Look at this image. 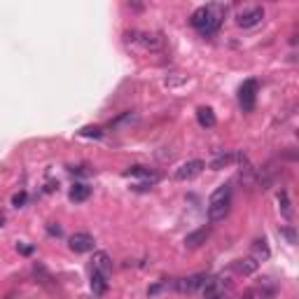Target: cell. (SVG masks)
I'll list each match as a JSON object with an SVG mask.
<instances>
[{"label":"cell","instance_id":"6da1fadb","mask_svg":"<svg viewBox=\"0 0 299 299\" xmlns=\"http://www.w3.org/2000/svg\"><path fill=\"white\" fill-rule=\"evenodd\" d=\"M227 5H220V2H213V5H203V7L194 9L192 17H189V24H192L201 36H213L218 28H220L222 19L227 17Z\"/></svg>","mask_w":299,"mask_h":299},{"label":"cell","instance_id":"7a4b0ae2","mask_svg":"<svg viewBox=\"0 0 299 299\" xmlns=\"http://www.w3.org/2000/svg\"><path fill=\"white\" fill-rule=\"evenodd\" d=\"M229 208H231V185H220L211 194V201H208V220L211 222L224 220L229 215Z\"/></svg>","mask_w":299,"mask_h":299},{"label":"cell","instance_id":"3957f363","mask_svg":"<svg viewBox=\"0 0 299 299\" xmlns=\"http://www.w3.org/2000/svg\"><path fill=\"white\" fill-rule=\"evenodd\" d=\"M129 40L133 42H141L143 49H148V52H161L164 49V37L161 33H138V31H133V33H126Z\"/></svg>","mask_w":299,"mask_h":299},{"label":"cell","instance_id":"277c9868","mask_svg":"<svg viewBox=\"0 0 299 299\" xmlns=\"http://www.w3.org/2000/svg\"><path fill=\"white\" fill-rule=\"evenodd\" d=\"M238 101L243 112H253L255 110V101H257V79H246L241 89H238Z\"/></svg>","mask_w":299,"mask_h":299},{"label":"cell","instance_id":"5b68a950","mask_svg":"<svg viewBox=\"0 0 299 299\" xmlns=\"http://www.w3.org/2000/svg\"><path fill=\"white\" fill-rule=\"evenodd\" d=\"M203 168H206V164H203L201 159H189V161H185V164L176 171V180H192L194 176L201 173Z\"/></svg>","mask_w":299,"mask_h":299},{"label":"cell","instance_id":"8992f818","mask_svg":"<svg viewBox=\"0 0 299 299\" xmlns=\"http://www.w3.org/2000/svg\"><path fill=\"white\" fill-rule=\"evenodd\" d=\"M94 236L91 234H84V231H77V234H73L71 241H68V246H71L73 253H89V250H94Z\"/></svg>","mask_w":299,"mask_h":299},{"label":"cell","instance_id":"52a82bcc","mask_svg":"<svg viewBox=\"0 0 299 299\" xmlns=\"http://www.w3.org/2000/svg\"><path fill=\"white\" fill-rule=\"evenodd\" d=\"M206 281H208V273H194V276L180 278V281L176 283V288L180 292H194V290H199V288H203Z\"/></svg>","mask_w":299,"mask_h":299},{"label":"cell","instance_id":"ba28073f","mask_svg":"<svg viewBox=\"0 0 299 299\" xmlns=\"http://www.w3.org/2000/svg\"><path fill=\"white\" fill-rule=\"evenodd\" d=\"M262 19H264V9L262 7H250V9H246V12L238 14L236 24L241 28H253V26H257Z\"/></svg>","mask_w":299,"mask_h":299},{"label":"cell","instance_id":"9c48e42d","mask_svg":"<svg viewBox=\"0 0 299 299\" xmlns=\"http://www.w3.org/2000/svg\"><path fill=\"white\" fill-rule=\"evenodd\" d=\"M91 269L101 276H106L110 278V273H112V260L108 257V253H94V260H91Z\"/></svg>","mask_w":299,"mask_h":299},{"label":"cell","instance_id":"30bf717a","mask_svg":"<svg viewBox=\"0 0 299 299\" xmlns=\"http://www.w3.org/2000/svg\"><path fill=\"white\" fill-rule=\"evenodd\" d=\"M124 176H126V178H143L148 185H152V183H157V180H159V176L152 171V168L138 166V164H136V166H131V168H126V171H124Z\"/></svg>","mask_w":299,"mask_h":299},{"label":"cell","instance_id":"8fae6325","mask_svg":"<svg viewBox=\"0 0 299 299\" xmlns=\"http://www.w3.org/2000/svg\"><path fill=\"white\" fill-rule=\"evenodd\" d=\"M211 238V227L206 224V227H201V229H196V231H192V234H187L185 236V246L187 248H199V246H203L206 241Z\"/></svg>","mask_w":299,"mask_h":299},{"label":"cell","instance_id":"7c38bea8","mask_svg":"<svg viewBox=\"0 0 299 299\" xmlns=\"http://www.w3.org/2000/svg\"><path fill=\"white\" fill-rule=\"evenodd\" d=\"M257 266H260V262L255 257H241V260L234 262V271L241 273V276H250V273L257 271Z\"/></svg>","mask_w":299,"mask_h":299},{"label":"cell","instance_id":"4fadbf2b","mask_svg":"<svg viewBox=\"0 0 299 299\" xmlns=\"http://www.w3.org/2000/svg\"><path fill=\"white\" fill-rule=\"evenodd\" d=\"M196 122L201 124L203 129H213V126H215V122H218V119H215V112H213L211 108L201 106V108H199V110H196Z\"/></svg>","mask_w":299,"mask_h":299},{"label":"cell","instance_id":"5bb4252c","mask_svg":"<svg viewBox=\"0 0 299 299\" xmlns=\"http://www.w3.org/2000/svg\"><path fill=\"white\" fill-rule=\"evenodd\" d=\"M108 281L106 276H101V273L91 271V292H94V297H101V295H106L108 292Z\"/></svg>","mask_w":299,"mask_h":299},{"label":"cell","instance_id":"9a60e30c","mask_svg":"<svg viewBox=\"0 0 299 299\" xmlns=\"http://www.w3.org/2000/svg\"><path fill=\"white\" fill-rule=\"evenodd\" d=\"M89 196H91V187L84 185V183H77V185L71 189V201H75V203L87 201Z\"/></svg>","mask_w":299,"mask_h":299},{"label":"cell","instance_id":"2e32d148","mask_svg":"<svg viewBox=\"0 0 299 299\" xmlns=\"http://www.w3.org/2000/svg\"><path fill=\"white\" fill-rule=\"evenodd\" d=\"M269 255H271V250L266 246V241L264 238H257L255 243H253V257H255L257 262H262V260H269Z\"/></svg>","mask_w":299,"mask_h":299},{"label":"cell","instance_id":"e0dca14e","mask_svg":"<svg viewBox=\"0 0 299 299\" xmlns=\"http://www.w3.org/2000/svg\"><path fill=\"white\" fill-rule=\"evenodd\" d=\"M238 159H241V154H236V152H227V154H220V157L215 159V161L211 164V168L213 171H220V168L234 164V161H238Z\"/></svg>","mask_w":299,"mask_h":299},{"label":"cell","instance_id":"ac0fdd59","mask_svg":"<svg viewBox=\"0 0 299 299\" xmlns=\"http://www.w3.org/2000/svg\"><path fill=\"white\" fill-rule=\"evenodd\" d=\"M136 122H138V114H136V112H124L122 117L112 119V122H110V126H112V129H117V126H129V124H136Z\"/></svg>","mask_w":299,"mask_h":299},{"label":"cell","instance_id":"d6986e66","mask_svg":"<svg viewBox=\"0 0 299 299\" xmlns=\"http://www.w3.org/2000/svg\"><path fill=\"white\" fill-rule=\"evenodd\" d=\"M278 203H281V211L285 218H290L292 211H290V199H288V192H281L278 194Z\"/></svg>","mask_w":299,"mask_h":299},{"label":"cell","instance_id":"ffe728a7","mask_svg":"<svg viewBox=\"0 0 299 299\" xmlns=\"http://www.w3.org/2000/svg\"><path fill=\"white\" fill-rule=\"evenodd\" d=\"M79 136H84V138H101L103 131H101L98 126H84V129L79 131Z\"/></svg>","mask_w":299,"mask_h":299},{"label":"cell","instance_id":"44dd1931","mask_svg":"<svg viewBox=\"0 0 299 299\" xmlns=\"http://www.w3.org/2000/svg\"><path fill=\"white\" fill-rule=\"evenodd\" d=\"M26 201H28V194L26 192H17L14 196H12V206H14V208H21Z\"/></svg>","mask_w":299,"mask_h":299},{"label":"cell","instance_id":"7402d4cb","mask_svg":"<svg viewBox=\"0 0 299 299\" xmlns=\"http://www.w3.org/2000/svg\"><path fill=\"white\" fill-rule=\"evenodd\" d=\"M281 234L288 238L290 243H297V234H295V229L292 227H281Z\"/></svg>","mask_w":299,"mask_h":299},{"label":"cell","instance_id":"603a6c76","mask_svg":"<svg viewBox=\"0 0 299 299\" xmlns=\"http://www.w3.org/2000/svg\"><path fill=\"white\" fill-rule=\"evenodd\" d=\"M17 250L21 255H31L33 253V246H26V243H17Z\"/></svg>","mask_w":299,"mask_h":299},{"label":"cell","instance_id":"cb8c5ba5","mask_svg":"<svg viewBox=\"0 0 299 299\" xmlns=\"http://www.w3.org/2000/svg\"><path fill=\"white\" fill-rule=\"evenodd\" d=\"M47 231L52 236H61V227H56V224H47Z\"/></svg>","mask_w":299,"mask_h":299},{"label":"cell","instance_id":"d4e9b609","mask_svg":"<svg viewBox=\"0 0 299 299\" xmlns=\"http://www.w3.org/2000/svg\"><path fill=\"white\" fill-rule=\"evenodd\" d=\"M161 285H164V283H157V285H152V288H150V290H148V295H150V297H152V295H157V292L161 290Z\"/></svg>","mask_w":299,"mask_h":299},{"label":"cell","instance_id":"484cf974","mask_svg":"<svg viewBox=\"0 0 299 299\" xmlns=\"http://www.w3.org/2000/svg\"><path fill=\"white\" fill-rule=\"evenodd\" d=\"M2 222H5V215H2V213H0V227H2Z\"/></svg>","mask_w":299,"mask_h":299},{"label":"cell","instance_id":"4316f807","mask_svg":"<svg viewBox=\"0 0 299 299\" xmlns=\"http://www.w3.org/2000/svg\"><path fill=\"white\" fill-rule=\"evenodd\" d=\"M206 299H218V297H206Z\"/></svg>","mask_w":299,"mask_h":299}]
</instances>
